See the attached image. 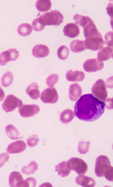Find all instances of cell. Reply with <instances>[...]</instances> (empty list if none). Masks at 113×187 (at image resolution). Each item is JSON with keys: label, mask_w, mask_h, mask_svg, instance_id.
<instances>
[{"label": "cell", "mask_w": 113, "mask_h": 187, "mask_svg": "<svg viewBox=\"0 0 113 187\" xmlns=\"http://www.w3.org/2000/svg\"><path fill=\"white\" fill-rule=\"evenodd\" d=\"M105 104L91 94L82 95L74 107V113L79 119L86 122L95 121L103 113Z\"/></svg>", "instance_id": "cell-1"}, {"label": "cell", "mask_w": 113, "mask_h": 187, "mask_svg": "<svg viewBox=\"0 0 113 187\" xmlns=\"http://www.w3.org/2000/svg\"><path fill=\"white\" fill-rule=\"evenodd\" d=\"M95 172L98 177L105 176L107 180L113 181V167L111 166L110 160L107 156L100 155L97 158Z\"/></svg>", "instance_id": "cell-2"}, {"label": "cell", "mask_w": 113, "mask_h": 187, "mask_svg": "<svg viewBox=\"0 0 113 187\" xmlns=\"http://www.w3.org/2000/svg\"><path fill=\"white\" fill-rule=\"evenodd\" d=\"M64 17L62 13L58 10H51L42 14L39 17V22L42 25H59L63 22Z\"/></svg>", "instance_id": "cell-3"}, {"label": "cell", "mask_w": 113, "mask_h": 187, "mask_svg": "<svg viewBox=\"0 0 113 187\" xmlns=\"http://www.w3.org/2000/svg\"><path fill=\"white\" fill-rule=\"evenodd\" d=\"M70 169L75 171L78 175L84 174L88 169L87 164L83 160L77 157H72L67 161Z\"/></svg>", "instance_id": "cell-4"}, {"label": "cell", "mask_w": 113, "mask_h": 187, "mask_svg": "<svg viewBox=\"0 0 113 187\" xmlns=\"http://www.w3.org/2000/svg\"><path fill=\"white\" fill-rule=\"evenodd\" d=\"M91 92L94 96L100 101L105 102L107 96V93L104 81L100 79L93 85Z\"/></svg>", "instance_id": "cell-5"}, {"label": "cell", "mask_w": 113, "mask_h": 187, "mask_svg": "<svg viewBox=\"0 0 113 187\" xmlns=\"http://www.w3.org/2000/svg\"><path fill=\"white\" fill-rule=\"evenodd\" d=\"M22 101L12 94L7 96L2 105L3 109L8 113L14 110L17 108L22 105Z\"/></svg>", "instance_id": "cell-6"}, {"label": "cell", "mask_w": 113, "mask_h": 187, "mask_svg": "<svg viewBox=\"0 0 113 187\" xmlns=\"http://www.w3.org/2000/svg\"><path fill=\"white\" fill-rule=\"evenodd\" d=\"M86 49L96 51L102 48L105 43L101 36L89 37L84 40Z\"/></svg>", "instance_id": "cell-7"}, {"label": "cell", "mask_w": 113, "mask_h": 187, "mask_svg": "<svg viewBox=\"0 0 113 187\" xmlns=\"http://www.w3.org/2000/svg\"><path fill=\"white\" fill-rule=\"evenodd\" d=\"M40 99L45 103H54L58 99V95L56 89L53 87H49L41 92Z\"/></svg>", "instance_id": "cell-8"}, {"label": "cell", "mask_w": 113, "mask_h": 187, "mask_svg": "<svg viewBox=\"0 0 113 187\" xmlns=\"http://www.w3.org/2000/svg\"><path fill=\"white\" fill-rule=\"evenodd\" d=\"M18 111L20 116L23 117L33 116L38 112L40 108L37 105L23 104L18 108Z\"/></svg>", "instance_id": "cell-9"}, {"label": "cell", "mask_w": 113, "mask_h": 187, "mask_svg": "<svg viewBox=\"0 0 113 187\" xmlns=\"http://www.w3.org/2000/svg\"><path fill=\"white\" fill-rule=\"evenodd\" d=\"M19 56L18 51L15 48L10 49L4 51L0 54V65H4L8 61H15Z\"/></svg>", "instance_id": "cell-10"}, {"label": "cell", "mask_w": 113, "mask_h": 187, "mask_svg": "<svg viewBox=\"0 0 113 187\" xmlns=\"http://www.w3.org/2000/svg\"><path fill=\"white\" fill-rule=\"evenodd\" d=\"M103 67V63L99 61L97 58L88 59L83 64L84 70L89 72L99 71Z\"/></svg>", "instance_id": "cell-11"}, {"label": "cell", "mask_w": 113, "mask_h": 187, "mask_svg": "<svg viewBox=\"0 0 113 187\" xmlns=\"http://www.w3.org/2000/svg\"><path fill=\"white\" fill-rule=\"evenodd\" d=\"M26 147L25 143L23 141H16L8 145L6 149V152L9 154L20 153L25 150Z\"/></svg>", "instance_id": "cell-12"}, {"label": "cell", "mask_w": 113, "mask_h": 187, "mask_svg": "<svg viewBox=\"0 0 113 187\" xmlns=\"http://www.w3.org/2000/svg\"><path fill=\"white\" fill-rule=\"evenodd\" d=\"M63 32L65 36L73 38L77 36L80 33L78 26L74 23H69L64 26Z\"/></svg>", "instance_id": "cell-13"}, {"label": "cell", "mask_w": 113, "mask_h": 187, "mask_svg": "<svg viewBox=\"0 0 113 187\" xmlns=\"http://www.w3.org/2000/svg\"><path fill=\"white\" fill-rule=\"evenodd\" d=\"M50 50L48 47L45 45L38 44L33 48L32 53L33 56L36 58H44L48 55Z\"/></svg>", "instance_id": "cell-14"}, {"label": "cell", "mask_w": 113, "mask_h": 187, "mask_svg": "<svg viewBox=\"0 0 113 187\" xmlns=\"http://www.w3.org/2000/svg\"><path fill=\"white\" fill-rule=\"evenodd\" d=\"M83 28L86 39L89 37L102 35L98 31L93 21L89 22Z\"/></svg>", "instance_id": "cell-15"}, {"label": "cell", "mask_w": 113, "mask_h": 187, "mask_svg": "<svg viewBox=\"0 0 113 187\" xmlns=\"http://www.w3.org/2000/svg\"><path fill=\"white\" fill-rule=\"evenodd\" d=\"M113 57V47L106 46L99 50L97 53L98 60L102 62L109 60Z\"/></svg>", "instance_id": "cell-16"}, {"label": "cell", "mask_w": 113, "mask_h": 187, "mask_svg": "<svg viewBox=\"0 0 113 187\" xmlns=\"http://www.w3.org/2000/svg\"><path fill=\"white\" fill-rule=\"evenodd\" d=\"M75 182L77 184L84 187H93L96 184L93 179L83 174L79 175L77 176Z\"/></svg>", "instance_id": "cell-17"}, {"label": "cell", "mask_w": 113, "mask_h": 187, "mask_svg": "<svg viewBox=\"0 0 113 187\" xmlns=\"http://www.w3.org/2000/svg\"><path fill=\"white\" fill-rule=\"evenodd\" d=\"M82 93L80 86L77 83L70 85L69 88V97L72 101H77L80 97Z\"/></svg>", "instance_id": "cell-18"}, {"label": "cell", "mask_w": 113, "mask_h": 187, "mask_svg": "<svg viewBox=\"0 0 113 187\" xmlns=\"http://www.w3.org/2000/svg\"><path fill=\"white\" fill-rule=\"evenodd\" d=\"M66 76L69 81L78 82L82 81L85 77V74L81 71H73L70 70L67 71Z\"/></svg>", "instance_id": "cell-19"}, {"label": "cell", "mask_w": 113, "mask_h": 187, "mask_svg": "<svg viewBox=\"0 0 113 187\" xmlns=\"http://www.w3.org/2000/svg\"><path fill=\"white\" fill-rule=\"evenodd\" d=\"M26 91L27 94L33 99H37L40 97L38 85L36 82H32L28 86Z\"/></svg>", "instance_id": "cell-20"}, {"label": "cell", "mask_w": 113, "mask_h": 187, "mask_svg": "<svg viewBox=\"0 0 113 187\" xmlns=\"http://www.w3.org/2000/svg\"><path fill=\"white\" fill-rule=\"evenodd\" d=\"M55 167V171L58 172V175L62 177L68 176L71 171L68 165L67 161H63Z\"/></svg>", "instance_id": "cell-21"}, {"label": "cell", "mask_w": 113, "mask_h": 187, "mask_svg": "<svg viewBox=\"0 0 113 187\" xmlns=\"http://www.w3.org/2000/svg\"><path fill=\"white\" fill-rule=\"evenodd\" d=\"M23 180V177L20 172H13L9 176V185L10 187H17L18 184Z\"/></svg>", "instance_id": "cell-22"}, {"label": "cell", "mask_w": 113, "mask_h": 187, "mask_svg": "<svg viewBox=\"0 0 113 187\" xmlns=\"http://www.w3.org/2000/svg\"><path fill=\"white\" fill-rule=\"evenodd\" d=\"M75 117L73 111L71 109L65 110L61 113L60 120L63 124H67L70 122Z\"/></svg>", "instance_id": "cell-23"}, {"label": "cell", "mask_w": 113, "mask_h": 187, "mask_svg": "<svg viewBox=\"0 0 113 187\" xmlns=\"http://www.w3.org/2000/svg\"><path fill=\"white\" fill-rule=\"evenodd\" d=\"M70 48L71 50L75 53H78L86 49L84 44V40H74L70 43Z\"/></svg>", "instance_id": "cell-24"}, {"label": "cell", "mask_w": 113, "mask_h": 187, "mask_svg": "<svg viewBox=\"0 0 113 187\" xmlns=\"http://www.w3.org/2000/svg\"><path fill=\"white\" fill-rule=\"evenodd\" d=\"M35 6L39 11L45 12L50 9L52 3L49 0H38L36 2Z\"/></svg>", "instance_id": "cell-25"}, {"label": "cell", "mask_w": 113, "mask_h": 187, "mask_svg": "<svg viewBox=\"0 0 113 187\" xmlns=\"http://www.w3.org/2000/svg\"><path fill=\"white\" fill-rule=\"evenodd\" d=\"M6 132L10 138L13 140L18 139L20 134L18 130L12 124L7 125L5 128Z\"/></svg>", "instance_id": "cell-26"}, {"label": "cell", "mask_w": 113, "mask_h": 187, "mask_svg": "<svg viewBox=\"0 0 113 187\" xmlns=\"http://www.w3.org/2000/svg\"><path fill=\"white\" fill-rule=\"evenodd\" d=\"M73 18L76 23L82 26V27L89 22L93 21L88 16L82 15L78 13H76L74 15Z\"/></svg>", "instance_id": "cell-27"}, {"label": "cell", "mask_w": 113, "mask_h": 187, "mask_svg": "<svg viewBox=\"0 0 113 187\" xmlns=\"http://www.w3.org/2000/svg\"><path fill=\"white\" fill-rule=\"evenodd\" d=\"M32 28L29 24L23 23L20 25L17 28V31L21 36H26L29 35L32 31Z\"/></svg>", "instance_id": "cell-28"}, {"label": "cell", "mask_w": 113, "mask_h": 187, "mask_svg": "<svg viewBox=\"0 0 113 187\" xmlns=\"http://www.w3.org/2000/svg\"><path fill=\"white\" fill-rule=\"evenodd\" d=\"M38 169V165L34 161L31 162L27 166L23 167L21 169V172L23 174L29 175L34 174Z\"/></svg>", "instance_id": "cell-29"}, {"label": "cell", "mask_w": 113, "mask_h": 187, "mask_svg": "<svg viewBox=\"0 0 113 187\" xmlns=\"http://www.w3.org/2000/svg\"><path fill=\"white\" fill-rule=\"evenodd\" d=\"M13 73L10 71L5 73L2 76L1 82L2 86L7 87L12 83L13 80Z\"/></svg>", "instance_id": "cell-30"}, {"label": "cell", "mask_w": 113, "mask_h": 187, "mask_svg": "<svg viewBox=\"0 0 113 187\" xmlns=\"http://www.w3.org/2000/svg\"><path fill=\"white\" fill-rule=\"evenodd\" d=\"M69 50L68 48L65 45H62L58 49L57 55L59 59L62 60H64L67 58L69 56Z\"/></svg>", "instance_id": "cell-31"}, {"label": "cell", "mask_w": 113, "mask_h": 187, "mask_svg": "<svg viewBox=\"0 0 113 187\" xmlns=\"http://www.w3.org/2000/svg\"><path fill=\"white\" fill-rule=\"evenodd\" d=\"M59 75L56 74H52L50 75L46 79V82L47 85L50 87L53 86L57 82Z\"/></svg>", "instance_id": "cell-32"}, {"label": "cell", "mask_w": 113, "mask_h": 187, "mask_svg": "<svg viewBox=\"0 0 113 187\" xmlns=\"http://www.w3.org/2000/svg\"><path fill=\"white\" fill-rule=\"evenodd\" d=\"M90 143L87 142L80 141L79 142L78 146V151L80 153L84 154L88 151Z\"/></svg>", "instance_id": "cell-33"}, {"label": "cell", "mask_w": 113, "mask_h": 187, "mask_svg": "<svg viewBox=\"0 0 113 187\" xmlns=\"http://www.w3.org/2000/svg\"><path fill=\"white\" fill-rule=\"evenodd\" d=\"M39 140L38 135L33 134L29 137L27 139V142L29 146L33 147L37 145Z\"/></svg>", "instance_id": "cell-34"}, {"label": "cell", "mask_w": 113, "mask_h": 187, "mask_svg": "<svg viewBox=\"0 0 113 187\" xmlns=\"http://www.w3.org/2000/svg\"><path fill=\"white\" fill-rule=\"evenodd\" d=\"M31 26L33 30L39 31L43 30L45 26L42 25L39 22L38 17L34 19L31 23Z\"/></svg>", "instance_id": "cell-35"}, {"label": "cell", "mask_w": 113, "mask_h": 187, "mask_svg": "<svg viewBox=\"0 0 113 187\" xmlns=\"http://www.w3.org/2000/svg\"><path fill=\"white\" fill-rule=\"evenodd\" d=\"M105 43L109 46L113 47V32H108L105 34Z\"/></svg>", "instance_id": "cell-36"}, {"label": "cell", "mask_w": 113, "mask_h": 187, "mask_svg": "<svg viewBox=\"0 0 113 187\" xmlns=\"http://www.w3.org/2000/svg\"><path fill=\"white\" fill-rule=\"evenodd\" d=\"M9 158V155L6 153H1L0 154V167L3 165L5 163L8 161Z\"/></svg>", "instance_id": "cell-37"}, {"label": "cell", "mask_w": 113, "mask_h": 187, "mask_svg": "<svg viewBox=\"0 0 113 187\" xmlns=\"http://www.w3.org/2000/svg\"><path fill=\"white\" fill-rule=\"evenodd\" d=\"M107 13L110 16L113 18V3H109L106 8Z\"/></svg>", "instance_id": "cell-38"}]
</instances>
